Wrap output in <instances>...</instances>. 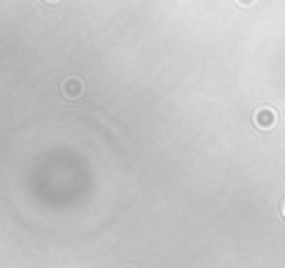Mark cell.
Returning a JSON list of instances; mask_svg holds the SVG:
<instances>
[{
	"label": "cell",
	"instance_id": "obj_1",
	"mask_svg": "<svg viewBox=\"0 0 285 268\" xmlns=\"http://www.w3.org/2000/svg\"><path fill=\"white\" fill-rule=\"evenodd\" d=\"M275 120H278L275 111H273V108H268V105L258 108L255 116H253V123H255L260 130H268V128H273V125H275Z\"/></svg>",
	"mask_w": 285,
	"mask_h": 268
},
{
	"label": "cell",
	"instance_id": "obj_2",
	"mask_svg": "<svg viewBox=\"0 0 285 268\" xmlns=\"http://www.w3.org/2000/svg\"><path fill=\"white\" fill-rule=\"evenodd\" d=\"M83 93H86V86H83V81H80V78L70 75V78H65V81H63V95H65L68 100H75V98H80Z\"/></svg>",
	"mask_w": 285,
	"mask_h": 268
},
{
	"label": "cell",
	"instance_id": "obj_3",
	"mask_svg": "<svg viewBox=\"0 0 285 268\" xmlns=\"http://www.w3.org/2000/svg\"><path fill=\"white\" fill-rule=\"evenodd\" d=\"M255 0H238V5H253Z\"/></svg>",
	"mask_w": 285,
	"mask_h": 268
},
{
	"label": "cell",
	"instance_id": "obj_4",
	"mask_svg": "<svg viewBox=\"0 0 285 268\" xmlns=\"http://www.w3.org/2000/svg\"><path fill=\"white\" fill-rule=\"evenodd\" d=\"M45 3H60V0H45Z\"/></svg>",
	"mask_w": 285,
	"mask_h": 268
},
{
	"label": "cell",
	"instance_id": "obj_5",
	"mask_svg": "<svg viewBox=\"0 0 285 268\" xmlns=\"http://www.w3.org/2000/svg\"><path fill=\"white\" fill-rule=\"evenodd\" d=\"M283 218H285V203H283Z\"/></svg>",
	"mask_w": 285,
	"mask_h": 268
},
{
	"label": "cell",
	"instance_id": "obj_6",
	"mask_svg": "<svg viewBox=\"0 0 285 268\" xmlns=\"http://www.w3.org/2000/svg\"><path fill=\"white\" fill-rule=\"evenodd\" d=\"M123 268H135V266H123Z\"/></svg>",
	"mask_w": 285,
	"mask_h": 268
}]
</instances>
